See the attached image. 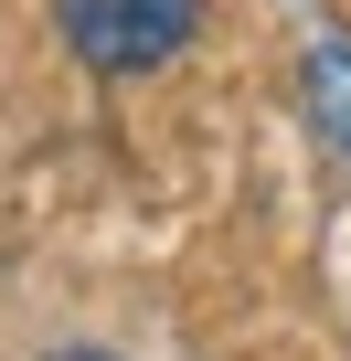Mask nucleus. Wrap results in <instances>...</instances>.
I'll return each instance as SVG.
<instances>
[{
	"instance_id": "nucleus-1",
	"label": "nucleus",
	"mask_w": 351,
	"mask_h": 361,
	"mask_svg": "<svg viewBox=\"0 0 351 361\" xmlns=\"http://www.w3.org/2000/svg\"><path fill=\"white\" fill-rule=\"evenodd\" d=\"M54 22L85 75H160L203 32V0H54Z\"/></svg>"
},
{
	"instance_id": "nucleus-2",
	"label": "nucleus",
	"mask_w": 351,
	"mask_h": 361,
	"mask_svg": "<svg viewBox=\"0 0 351 361\" xmlns=\"http://www.w3.org/2000/svg\"><path fill=\"white\" fill-rule=\"evenodd\" d=\"M298 96H309L319 138L351 159V32H340V22H330V32H309V54H298Z\"/></svg>"
},
{
	"instance_id": "nucleus-3",
	"label": "nucleus",
	"mask_w": 351,
	"mask_h": 361,
	"mask_svg": "<svg viewBox=\"0 0 351 361\" xmlns=\"http://www.w3.org/2000/svg\"><path fill=\"white\" fill-rule=\"evenodd\" d=\"M54 361H117V350H54Z\"/></svg>"
}]
</instances>
